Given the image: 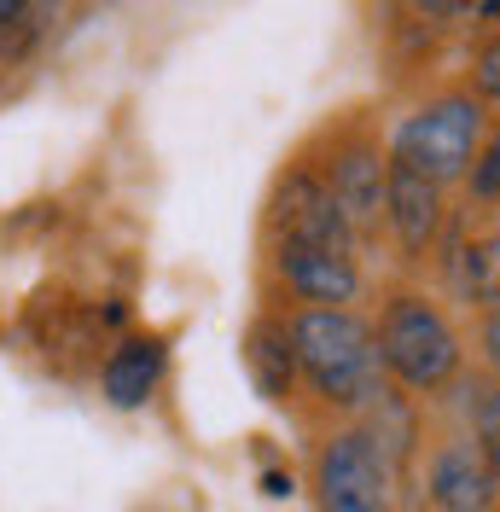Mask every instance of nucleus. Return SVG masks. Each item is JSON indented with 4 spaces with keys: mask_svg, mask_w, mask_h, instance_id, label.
Masks as SVG:
<instances>
[{
    "mask_svg": "<svg viewBox=\"0 0 500 512\" xmlns=\"http://www.w3.org/2000/svg\"><path fill=\"white\" fill-rule=\"evenodd\" d=\"M477 350H483V361H489V373H500V315H483Z\"/></svg>",
    "mask_w": 500,
    "mask_h": 512,
    "instance_id": "16",
    "label": "nucleus"
},
{
    "mask_svg": "<svg viewBox=\"0 0 500 512\" xmlns=\"http://www.w3.org/2000/svg\"><path fill=\"white\" fill-rule=\"evenodd\" d=\"M30 24V0H0V41Z\"/></svg>",
    "mask_w": 500,
    "mask_h": 512,
    "instance_id": "17",
    "label": "nucleus"
},
{
    "mask_svg": "<svg viewBox=\"0 0 500 512\" xmlns=\"http://www.w3.org/2000/svg\"><path fill=\"white\" fill-rule=\"evenodd\" d=\"M373 344H378L384 379H396L413 396H437L442 384H454L460 361H466L454 320L442 315L425 291H396L384 303V315L373 326Z\"/></svg>",
    "mask_w": 500,
    "mask_h": 512,
    "instance_id": "2",
    "label": "nucleus"
},
{
    "mask_svg": "<svg viewBox=\"0 0 500 512\" xmlns=\"http://www.w3.org/2000/svg\"><path fill=\"white\" fill-rule=\"evenodd\" d=\"M477 6H483V0H477Z\"/></svg>",
    "mask_w": 500,
    "mask_h": 512,
    "instance_id": "18",
    "label": "nucleus"
},
{
    "mask_svg": "<svg viewBox=\"0 0 500 512\" xmlns=\"http://www.w3.org/2000/svg\"><path fill=\"white\" fill-rule=\"evenodd\" d=\"M471 99L477 105H500V35H489L471 53Z\"/></svg>",
    "mask_w": 500,
    "mask_h": 512,
    "instance_id": "15",
    "label": "nucleus"
},
{
    "mask_svg": "<svg viewBox=\"0 0 500 512\" xmlns=\"http://www.w3.org/2000/svg\"><path fill=\"white\" fill-rule=\"evenodd\" d=\"M285 338L297 355V379L332 408H373L384 402L373 326L355 309H297L285 320Z\"/></svg>",
    "mask_w": 500,
    "mask_h": 512,
    "instance_id": "1",
    "label": "nucleus"
},
{
    "mask_svg": "<svg viewBox=\"0 0 500 512\" xmlns=\"http://www.w3.org/2000/svg\"><path fill=\"white\" fill-rule=\"evenodd\" d=\"M442 222H448V204H442V187L413 175L402 163H390V181H384V227L396 233V245L407 256H425L437 245Z\"/></svg>",
    "mask_w": 500,
    "mask_h": 512,
    "instance_id": "9",
    "label": "nucleus"
},
{
    "mask_svg": "<svg viewBox=\"0 0 500 512\" xmlns=\"http://www.w3.org/2000/svg\"><path fill=\"white\" fill-rule=\"evenodd\" d=\"M320 181H326V192H332V204L344 210V222L355 227V239L378 233V222H384L390 152H378V146H367V140H349V146H338V158H332V169H326Z\"/></svg>",
    "mask_w": 500,
    "mask_h": 512,
    "instance_id": "8",
    "label": "nucleus"
},
{
    "mask_svg": "<svg viewBox=\"0 0 500 512\" xmlns=\"http://www.w3.org/2000/svg\"><path fill=\"white\" fill-rule=\"evenodd\" d=\"M471 443H477V454L489 460V472L500 478V384L471 402Z\"/></svg>",
    "mask_w": 500,
    "mask_h": 512,
    "instance_id": "13",
    "label": "nucleus"
},
{
    "mask_svg": "<svg viewBox=\"0 0 500 512\" xmlns=\"http://www.w3.org/2000/svg\"><path fill=\"white\" fill-rule=\"evenodd\" d=\"M425 507L431 512H495L500 507V478L489 460L477 454L471 437H442L425 454Z\"/></svg>",
    "mask_w": 500,
    "mask_h": 512,
    "instance_id": "6",
    "label": "nucleus"
},
{
    "mask_svg": "<svg viewBox=\"0 0 500 512\" xmlns=\"http://www.w3.org/2000/svg\"><path fill=\"white\" fill-rule=\"evenodd\" d=\"M285 291L303 309H349L361 297V262L349 251H320V245H274Z\"/></svg>",
    "mask_w": 500,
    "mask_h": 512,
    "instance_id": "7",
    "label": "nucleus"
},
{
    "mask_svg": "<svg viewBox=\"0 0 500 512\" xmlns=\"http://www.w3.org/2000/svg\"><path fill=\"white\" fill-rule=\"evenodd\" d=\"M163 367H169V344L157 332H134V338H123L105 355L99 390H105L111 408H146L157 396V384H163Z\"/></svg>",
    "mask_w": 500,
    "mask_h": 512,
    "instance_id": "10",
    "label": "nucleus"
},
{
    "mask_svg": "<svg viewBox=\"0 0 500 512\" xmlns=\"http://www.w3.org/2000/svg\"><path fill=\"white\" fill-rule=\"evenodd\" d=\"M320 512H396V466L373 431H332L314 454Z\"/></svg>",
    "mask_w": 500,
    "mask_h": 512,
    "instance_id": "4",
    "label": "nucleus"
},
{
    "mask_svg": "<svg viewBox=\"0 0 500 512\" xmlns=\"http://www.w3.org/2000/svg\"><path fill=\"white\" fill-rule=\"evenodd\" d=\"M483 134H489V117H483L477 99L471 94H437L396 123V134H390V163H402L413 175L448 187V181H466Z\"/></svg>",
    "mask_w": 500,
    "mask_h": 512,
    "instance_id": "3",
    "label": "nucleus"
},
{
    "mask_svg": "<svg viewBox=\"0 0 500 512\" xmlns=\"http://www.w3.org/2000/svg\"><path fill=\"white\" fill-rule=\"evenodd\" d=\"M454 291L477 315H500V227L460 245V256H454Z\"/></svg>",
    "mask_w": 500,
    "mask_h": 512,
    "instance_id": "12",
    "label": "nucleus"
},
{
    "mask_svg": "<svg viewBox=\"0 0 500 512\" xmlns=\"http://www.w3.org/2000/svg\"><path fill=\"white\" fill-rule=\"evenodd\" d=\"M245 367L256 390L268 402H285L291 384H297V355H291V338H285V320H256L245 332Z\"/></svg>",
    "mask_w": 500,
    "mask_h": 512,
    "instance_id": "11",
    "label": "nucleus"
},
{
    "mask_svg": "<svg viewBox=\"0 0 500 512\" xmlns=\"http://www.w3.org/2000/svg\"><path fill=\"white\" fill-rule=\"evenodd\" d=\"M274 245H320V251H349L355 256V227L332 204L326 181L314 169H291L274 192Z\"/></svg>",
    "mask_w": 500,
    "mask_h": 512,
    "instance_id": "5",
    "label": "nucleus"
},
{
    "mask_svg": "<svg viewBox=\"0 0 500 512\" xmlns=\"http://www.w3.org/2000/svg\"><path fill=\"white\" fill-rule=\"evenodd\" d=\"M466 187L477 204H495L500 210V128L495 134H483V146H477V158L466 169Z\"/></svg>",
    "mask_w": 500,
    "mask_h": 512,
    "instance_id": "14",
    "label": "nucleus"
}]
</instances>
